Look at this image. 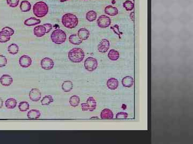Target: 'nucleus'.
<instances>
[{
  "instance_id": "nucleus-1",
  "label": "nucleus",
  "mask_w": 193,
  "mask_h": 144,
  "mask_svg": "<svg viewBox=\"0 0 193 144\" xmlns=\"http://www.w3.org/2000/svg\"><path fill=\"white\" fill-rule=\"evenodd\" d=\"M68 58L74 63H80L83 60L85 53L83 50L80 47H75L70 50L68 54Z\"/></svg>"
},
{
  "instance_id": "nucleus-2",
  "label": "nucleus",
  "mask_w": 193,
  "mask_h": 144,
  "mask_svg": "<svg viewBox=\"0 0 193 144\" xmlns=\"http://www.w3.org/2000/svg\"><path fill=\"white\" fill-rule=\"evenodd\" d=\"M62 23L65 27L72 29L77 26L78 19L75 14L67 13L62 16Z\"/></svg>"
},
{
  "instance_id": "nucleus-3",
  "label": "nucleus",
  "mask_w": 193,
  "mask_h": 144,
  "mask_svg": "<svg viewBox=\"0 0 193 144\" xmlns=\"http://www.w3.org/2000/svg\"><path fill=\"white\" fill-rule=\"evenodd\" d=\"M48 6L45 2L39 1L37 2L33 8V12L34 15L38 18H42L48 12Z\"/></svg>"
},
{
  "instance_id": "nucleus-4",
  "label": "nucleus",
  "mask_w": 193,
  "mask_h": 144,
  "mask_svg": "<svg viewBox=\"0 0 193 144\" xmlns=\"http://www.w3.org/2000/svg\"><path fill=\"white\" fill-rule=\"evenodd\" d=\"M50 39L54 43L61 44L66 42L67 35L66 33L62 30H54L50 35Z\"/></svg>"
},
{
  "instance_id": "nucleus-5",
  "label": "nucleus",
  "mask_w": 193,
  "mask_h": 144,
  "mask_svg": "<svg viewBox=\"0 0 193 144\" xmlns=\"http://www.w3.org/2000/svg\"><path fill=\"white\" fill-rule=\"evenodd\" d=\"M81 106L83 111L93 112L97 108V102L94 97H89L86 103L81 104Z\"/></svg>"
},
{
  "instance_id": "nucleus-6",
  "label": "nucleus",
  "mask_w": 193,
  "mask_h": 144,
  "mask_svg": "<svg viewBox=\"0 0 193 144\" xmlns=\"http://www.w3.org/2000/svg\"><path fill=\"white\" fill-rule=\"evenodd\" d=\"M84 67L88 72H94L97 68L98 63L96 58L92 57H88L86 59L84 63Z\"/></svg>"
},
{
  "instance_id": "nucleus-7",
  "label": "nucleus",
  "mask_w": 193,
  "mask_h": 144,
  "mask_svg": "<svg viewBox=\"0 0 193 144\" xmlns=\"http://www.w3.org/2000/svg\"><path fill=\"white\" fill-rule=\"evenodd\" d=\"M98 26L101 28H106L111 25V19L108 16L106 15H101L97 20Z\"/></svg>"
},
{
  "instance_id": "nucleus-8",
  "label": "nucleus",
  "mask_w": 193,
  "mask_h": 144,
  "mask_svg": "<svg viewBox=\"0 0 193 144\" xmlns=\"http://www.w3.org/2000/svg\"><path fill=\"white\" fill-rule=\"evenodd\" d=\"M40 65L42 69L49 71L53 69L54 66V62L53 59L48 57H45L40 61Z\"/></svg>"
},
{
  "instance_id": "nucleus-9",
  "label": "nucleus",
  "mask_w": 193,
  "mask_h": 144,
  "mask_svg": "<svg viewBox=\"0 0 193 144\" xmlns=\"http://www.w3.org/2000/svg\"><path fill=\"white\" fill-rule=\"evenodd\" d=\"M110 47V42L107 39H102L98 46V50L99 52L105 53L108 51Z\"/></svg>"
},
{
  "instance_id": "nucleus-10",
  "label": "nucleus",
  "mask_w": 193,
  "mask_h": 144,
  "mask_svg": "<svg viewBox=\"0 0 193 144\" xmlns=\"http://www.w3.org/2000/svg\"><path fill=\"white\" fill-rule=\"evenodd\" d=\"M42 93L37 88H33L29 93V98L33 102H37L42 98Z\"/></svg>"
},
{
  "instance_id": "nucleus-11",
  "label": "nucleus",
  "mask_w": 193,
  "mask_h": 144,
  "mask_svg": "<svg viewBox=\"0 0 193 144\" xmlns=\"http://www.w3.org/2000/svg\"><path fill=\"white\" fill-rule=\"evenodd\" d=\"M32 60L29 56L23 55L19 59V64L23 68H28L32 65Z\"/></svg>"
},
{
  "instance_id": "nucleus-12",
  "label": "nucleus",
  "mask_w": 193,
  "mask_h": 144,
  "mask_svg": "<svg viewBox=\"0 0 193 144\" xmlns=\"http://www.w3.org/2000/svg\"><path fill=\"white\" fill-rule=\"evenodd\" d=\"M13 83V79L10 75L4 74L0 78V83L4 87H9Z\"/></svg>"
},
{
  "instance_id": "nucleus-13",
  "label": "nucleus",
  "mask_w": 193,
  "mask_h": 144,
  "mask_svg": "<svg viewBox=\"0 0 193 144\" xmlns=\"http://www.w3.org/2000/svg\"><path fill=\"white\" fill-rule=\"evenodd\" d=\"M106 85L108 89L111 90H115L119 86V81L114 77H111L108 80Z\"/></svg>"
},
{
  "instance_id": "nucleus-14",
  "label": "nucleus",
  "mask_w": 193,
  "mask_h": 144,
  "mask_svg": "<svg viewBox=\"0 0 193 144\" xmlns=\"http://www.w3.org/2000/svg\"><path fill=\"white\" fill-rule=\"evenodd\" d=\"M34 35L38 38H41L46 33V28L43 25H39L35 27L33 30Z\"/></svg>"
},
{
  "instance_id": "nucleus-15",
  "label": "nucleus",
  "mask_w": 193,
  "mask_h": 144,
  "mask_svg": "<svg viewBox=\"0 0 193 144\" xmlns=\"http://www.w3.org/2000/svg\"><path fill=\"white\" fill-rule=\"evenodd\" d=\"M77 35L82 41L88 39L90 36V32L85 28H81L78 31Z\"/></svg>"
},
{
  "instance_id": "nucleus-16",
  "label": "nucleus",
  "mask_w": 193,
  "mask_h": 144,
  "mask_svg": "<svg viewBox=\"0 0 193 144\" xmlns=\"http://www.w3.org/2000/svg\"><path fill=\"white\" fill-rule=\"evenodd\" d=\"M104 11L106 14L110 16H116L119 14V10L117 8L111 5L106 6L104 9Z\"/></svg>"
},
{
  "instance_id": "nucleus-17",
  "label": "nucleus",
  "mask_w": 193,
  "mask_h": 144,
  "mask_svg": "<svg viewBox=\"0 0 193 144\" xmlns=\"http://www.w3.org/2000/svg\"><path fill=\"white\" fill-rule=\"evenodd\" d=\"M100 117L102 119H112L114 117L113 113L110 109H103L100 113Z\"/></svg>"
},
{
  "instance_id": "nucleus-18",
  "label": "nucleus",
  "mask_w": 193,
  "mask_h": 144,
  "mask_svg": "<svg viewBox=\"0 0 193 144\" xmlns=\"http://www.w3.org/2000/svg\"><path fill=\"white\" fill-rule=\"evenodd\" d=\"M41 116V113L38 109H31L27 113V117L30 120H36L39 118Z\"/></svg>"
},
{
  "instance_id": "nucleus-19",
  "label": "nucleus",
  "mask_w": 193,
  "mask_h": 144,
  "mask_svg": "<svg viewBox=\"0 0 193 144\" xmlns=\"http://www.w3.org/2000/svg\"><path fill=\"white\" fill-rule=\"evenodd\" d=\"M122 84L124 87L126 88H130L134 84V80L133 77L130 76H126L122 80Z\"/></svg>"
},
{
  "instance_id": "nucleus-20",
  "label": "nucleus",
  "mask_w": 193,
  "mask_h": 144,
  "mask_svg": "<svg viewBox=\"0 0 193 144\" xmlns=\"http://www.w3.org/2000/svg\"><path fill=\"white\" fill-rule=\"evenodd\" d=\"M41 20L39 19L35 18V17H31L28 18L24 21V24L25 25L27 26H32L37 25L40 24Z\"/></svg>"
},
{
  "instance_id": "nucleus-21",
  "label": "nucleus",
  "mask_w": 193,
  "mask_h": 144,
  "mask_svg": "<svg viewBox=\"0 0 193 144\" xmlns=\"http://www.w3.org/2000/svg\"><path fill=\"white\" fill-rule=\"evenodd\" d=\"M108 57L112 61H116L119 59L120 57L119 52L115 49L110 50L108 53Z\"/></svg>"
},
{
  "instance_id": "nucleus-22",
  "label": "nucleus",
  "mask_w": 193,
  "mask_h": 144,
  "mask_svg": "<svg viewBox=\"0 0 193 144\" xmlns=\"http://www.w3.org/2000/svg\"><path fill=\"white\" fill-rule=\"evenodd\" d=\"M61 87H62L63 91L66 92V93H69L72 90L73 83L72 81H69V80L64 81L62 83V85H61Z\"/></svg>"
},
{
  "instance_id": "nucleus-23",
  "label": "nucleus",
  "mask_w": 193,
  "mask_h": 144,
  "mask_svg": "<svg viewBox=\"0 0 193 144\" xmlns=\"http://www.w3.org/2000/svg\"><path fill=\"white\" fill-rule=\"evenodd\" d=\"M69 41L70 43L74 45H80L83 42L82 39H80V38L76 34H72L70 36L69 38Z\"/></svg>"
},
{
  "instance_id": "nucleus-24",
  "label": "nucleus",
  "mask_w": 193,
  "mask_h": 144,
  "mask_svg": "<svg viewBox=\"0 0 193 144\" xmlns=\"http://www.w3.org/2000/svg\"><path fill=\"white\" fill-rule=\"evenodd\" d=\"M20 9L22 12H28L31 9V4L28 1H23L20 3Z\"/></svg>"
},
{
  "instance_id": "nucleus-25",
  "label": "nucleus",
  "mask_w": 193,
  "mask_h": 144,
  "mask_svg": "<svg viewBox=\"0 0 193 144\" xmlns=\"http://www.w3.org/2000/svg\"><path fill=\"white\" fill-rule=\"evenodd\" d=\"M70 105L72 107H76L80 105V98L77 95L72 96L69 98Z\"/></svg>"
},
{
  "instance_id": "nucleus-26",
  "label": "nucleus",
  "mask_w": 193,
  "mask_h": 144,
  "mask_svg": "<svg viewBox=\"0 0 193 144\" xmlns=\"http://www.w3.org/2000/svg\"><path fill=\"white\" fill-rule=\"evenodd\" d=\"M17 101L15 98H10L6 101L5 102V106L8 109H14L17 106Z\"/></svg>"
},
{
  "instance_id": "nucleus-27",
  "label": "nucleus",
  "mask_w": 193,
  "mask_h": 144,
  "mask_svg": "<svg viewBox=\"0 0 193 144\" xmlns=\"http://www.w3.org/2000/svg\"><path fill=\"white\" fill-rule=\"evenodd\" d=\"M53 101H54V99L52 96H50V95L45 96L43 97V98H42V101H41V104L42 106H47L53 103Z\"/></svg>"
},
{
  "instance_id": "nucleus-28",
  "label": "nucleus",
  "mask_w": 193,
  "mask_h": 144,
  "mask_svg": "<svg viewBox=\"0 0 193 144\" xmlns=\"http://www.w3.org/2000/svg\"><path fill=\"white\" fill-rule=\"evenodd\" d=\"M97 14L96 11L94 10H91L88 11L86 14V19L90 22H94L97 19Z\"/></svg>"
},
{
  "instance_id": "nucleus-29",
  "label": "nucleus",
  "mask_w": 193,
  "mask_h": 144,
  "mask_svg": "<svg viewBox=\"0 0 193 144\" xmlns=\"http://www.w3.org/2000/svg\"><path fill=\"white\" fill-rule=\"evenodd\" d=\"M8 51L11 55H16L17 53H18V51H19V47L16 44H11L10 46L8 47Z\"/></svg>"
},
{
  "instance_id": "nucleus-30",
  "label": "nucleus",
  "mask_w": 193,
  "mask_h": 144,
  "mask_svg": "<svg viewBox=\"0 0 193 144\" xmlns=\"http://www.w3.org/2000/svg\"><path fill=\"white\" fill-rule=\"evenodd\" d=\"M18 109L20 112H26L30 109V104L27 101H21L18 105Z\"/></svg>"
},
{
  "instance_id": "nucleus-31",
  "label": "nucleus",
  "mask_w": 193,
  "mask_h": 144,
  "mask_svg": "<svg viewBox=\"0 0 193 144\" xmlns=\"http://www.w3.org/2000/svg\"><path fill=\"white\" fill-rule=\"evenodd\" d=\"M11 36L3 31L0 32V43H6L10 41Z\"/></svg>"
},
{
  "instance_id": "nucleus-32",
  "label": "nucleus",
  "mask_w": 193,
  "mask_h": 144,
  "mask_svg": "<svg viewBox=\"0 0 193 144\" xmlns=\"http://www.w3.org/2000/svg\"><path fill=\"white\" fill-rule=\"evenodd\" d=\"M123 6L125 10L129 11L133 10L134 4L133 2L130 0H126L124 2Z\"/></svg>"
},
{
  "instance_id": "nucleus-33",
  "label": "nucleus",
  "mask_w": 193,
  "mask_h": 144,
  "mask_svg": "<svg viewBox=\"0 0 193 144\" xmlns=\"http://www.w3.org/2000/svg\"><path fill=\"white\" fill-rule=\"evenodd\" d=\"M20 0H7V3L9 6L12 8H15L18 6Z\"/></svg>"
},
{
  "instance_id": "nucleus-34",
  "label": "nucleus",
  "mask_w": 193,
  "mask_h": 144,
  "mask_svg": "<svg viewBox=\"0 0 193 144\" xmlns=\"http://www.w3.org/2000/svg\"><path fill=\"white\" fill-rule=\"evenodd\" d=\"M8 63V60L4 56L0 55V68L4 67Z\"/></svg>"
},
{
  "instance_id": "nucleus-35",
  "label": "nucleus",
  "mask_w": 193,
  "mask_h": 144,
  "mask_svg": "<svg viewBox=\"0 0 193 144\" xmlns=\"http://www.w3.org/2000/svg\"><path fill=\"white\" fill-rule=\"evenodd\" d=\"M2 31L4 32L5 33L7 34L8 35L11 36L14 34V30L11 28L9 27H3L2 29Z\"/></svg>"
},
{
  "instance_id": "nucleus-36",
  "label": "nucleus",
  "mask_w": 193,
  "mask_h": 144,
  "mask_svg": "<svg viewBox=\"0 0 193 144\" xmlns=\"http://www.w3.org/2000/svg\"><path fill=\"white\" fill-rule=\"evenodd\" d=\"M128 116V115L127 113L121 112L117 113V114L116 115V118H117V119H126V118H127Z\"/></svg>"
},
{
  "instance_id": "nucleus-37",
  "label": "nucleus",
  "mask_w": 193,
  "mask_h": 144,
  "mask_svg": "<svg viewBox=\"0 0 193 144\" xmlns=\"http://www.w3.org/2000/svg\"><path fill=\"white\" fill-rule=\"evenodd\" d=\"M111 30H113V31L117 35L119 36V39H121L120 35H121V32H120L119 27V26H118L117 25H115L113 26V27H111Z\"/></svg>"
},
{
  "instance_id": "nucleus-38",
  "label": "nucleus",
  "mask_w": 193,
  "mask_h": 144,
  "mask_svg": "<svg viewBox=\"0 0 193 144\" xmlns=\"http://www.w3.org/2000/svg\"><path fill=\"white\" fill-rule=\"evenodd\" d=\"M43 26L46 28V33H50V31L52 30V24H49V23H48V24H45L43 25Z\"/></svg>"
},
{
  "instance_id": "nucleus-39",
  "label": "nucleus",
  "mask_w": 193,
  "mask_h": 144,
  "mask_svg": "<svg viewBox=\"0 0 193 144\" xmlns=\"http://www.w3.org/2000/svg\"><path fill=\"white\" fill-rule=\"evenodd\" d=\"M3 105V101L2 98L0 97V109H1Z\"/></svg>"
},
{
  "instance_id": "nucleus-40",
  "label": "nucleus",
  "mask_w": 193,
  "mask_h": 144,
  "mask_svg": "<svg viewBox=\"0 0 193 144\" xmlns=\"http://www.w3.org/2000/svg\"><path fill=\"white\" fill-rule=\"evenodd\" d=\"M134 12H132L130 14V17L131 18V20L134 21Z\"/></svg>"
},
{
  "instance_id": "nucleus-41",
  "label": "nucleus",
  "mask_w": 193,
  "mask_h": 144,
  "mask_svg": "<svg viewBox=\"0 0 193 144\" xmlns=\"http://www.w3.org/2000/svg\"><path fill=\"white\" fill-rule=\"evenodd\" d=\"M60 1L61 2H66V1H67L68 0H60Z\"/></svg>"
},
{
  "instance_id": "nucleus-42",
  "label": "nucleus",
  "mask_w": 193,
  "mask_h": 144,
  "mask_svg": "<svg viewBox=\"0 0 193 144\" xmlns=\"http://www.w3.org/2000/svg\"><path fill=\"white\" fill-rule=\"evenodd\" d=\"M98 118V117H92L91 118Z\"/></svg>"
},
{
  "instance_id": "nucleus-43",
  "label": "nucleus",
  "mask_w": 193,
  "mask_h": 144,
  "mask_svg": "<svg viewBox=\"0 0 193 144\" xmlns=\"http://www.w3.org/2000/svg\"><path fill=\"white\" fill-rule=\"evenodd\" d=\"M133 1H134V0H133Z\"/></svg>"
}]
</instances>
